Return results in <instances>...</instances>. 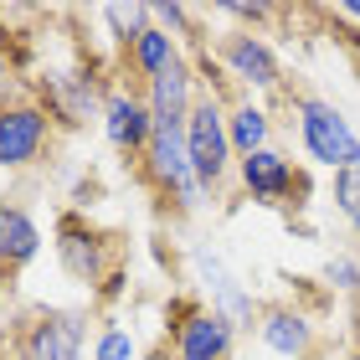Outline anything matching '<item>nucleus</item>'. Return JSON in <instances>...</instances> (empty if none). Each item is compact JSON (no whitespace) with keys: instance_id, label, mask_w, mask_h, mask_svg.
<instances>
[{"instance_id":"1","label":"nucleus","mask_w":360,"mask_h":360,"mask_svg":"<svg viewBox=\"0 0 360 360\" xmlns=\"http://www.w3.org/2000/svg\"><path fill=\"white\" fill-rule=\"evenodd\" d=\"M293 119H299V139H304V150H309L314 165L345 170V165L360 160V134L350 129V119L330 103V98L299 93V98H293Z\"/></svg>"},{"instance_id":"2","label":"nucleus","mask_w":360,"mask_h":360,"mask_svg":"<svg viewBox=\"0 0 360 360\" xmlns=\"http://www.w3.org/2000/svg\"><path fill=\"white\" fill-rule=\"evenodd\" d=\"M144 180L165 195V201H175L180 211H195L206 201V186L195 180V165H191V150H186V129H155L150 150H144L139 160Z\"/></svg>"},{"instance_id":"3","label":"nucleus","mask_w":360,"mask_h":360,"mask_svg":"<svg viewBox=\"0 0 360 360\" xmlns=\"http://www.w3.org/2000/svg\"><path fill=\"white\" fill-rule=\"evenodd\" d=\"M186 150H191V165H195V180L206 191H217L226 170H232V134H226V103L217 93H201L186 119Z\"/></svg>"},{"instance_id":"4","label":"nucleus","mask_w":360,"mask_h":360,"mask_svg":"<svg viewBox=\"0 0 360 360\" xmlns=\"http://www.w3.org/2000/svg\"><path fill=\"white\" fill-rule=\"evenodd\" d=\"M52 113L37 98H0V170H26L52 150Z\"/></svg>"},{"instance_id":"5","label":"nucleus","mask_w":360,"mask_h":360,"mask_svg":"<svg viewBox=\"0 0 360 360\" xmlns=\"http://www.w3.org/2000/svg\"><path fill=\"white\" fill-rule=\"evenodd\" d=\"M83 314L72 309H31L15 324L11 350L15 360H83Z\"/></svg>"},{"instance_id":"6","label":"nucleus","mask_w":360,"mask_h":360,"mask_svg":"<svg viewBox=\"0 0 360 360\" xmlns=\"http://www.w3.org/2000/svg\"><path fill=\"white\" fill-rule=\"evenodd\" d=\"M57 257L77 283H103V278L119 268L113 237H103L88 217H77V211H62L57 217Z\"/></svg>"},{"instance_id":"7","label":"nucleus","mask_w":360,"mask_h":360,"mask_svg":"<svg viewBox=\"0 0 360 360\" xmlns=\"http://www.w3.org/2000/svg\"><path fill=\"white\" fill-rule=\"evenodd\" d=\"M237 345V324L217 314L211 304L180 309V324L170 330V355L175 360H232Z\"/></svg>"},{"instance_id":"8","label":"nucleus","mask_w":360,"mask_h":360,"mask_svg":"<svg viewBox=\"0 0 360 360\" xmlns=\"http://www.w3.org/2000/svg\"><path fill=\"white\" fill-rule=\"evenodd\" d=\"M191 268L195 278H201V288H206V299L217 314H226L237 324V330H252L257 319H263V309H257V299L248 288H242V278L221 263V252H211V248H191Z\"/></svg>"},{"instance_id":"9","label":"nucleus","mask_w":360,"mask_h":360,"mask_svg":"<svg viewBox=\"0 0 360 360\" xmlns=\"http://www.w3.org/2000/svg\"><path fill=\"white\" fill-rule=\"evenodd\" d=\"M217 57L226 62V72L252 93H278L283 88V62H278V52L257 31H226L217 41Z\"/></svg>"},{"instance_id":"10","label":"nucleus","mask_w":360,"mask_h":360,"mask_svg":"<svg viewBox=\"0 0 360 360\" xmlns=\"http://www.w3.org/2000/svg\"><path fill=\"white\" fill-rule=\"evenodd\" d=\"M37 103L52 113V124H88L93 113H103V98H98V77L88 72H41L37 77Z\"/></svg>"},{"instance_id":"11","label":"nucleus","mask_w":360,"mask_h":360,"mask_svg":"<svg viewBox=\"0 0 360 360\" xmlns=\"http://www.w3.org/2000/svg\"><path fill=\"white\" fill-rule=\"evenodd\" d=\"M103 134H108V144L119 155L144 160V150H150V139H155V113H150V103H144L139 93L108 88L103 93Z\"/></svg>"},{"instance_id":"12","label":"nucleus","mask_w":360,"mask_h":360,"mask_svg":"<svg viewBox=\"0 0 360 360\" xmlns=\"http://www.w3.org/2000/svg\"><path fill=\"white\" fill-rule=\"evenodd\" d=\"M195 68L186 57L175 62L170 72H160L155 83H144V103H150V113H155V129H186V119H191V108H195Z\"/></svg>"},{"instance_id":"13","label":"nucleus","mask_w":360,"mask_h":360,"mask_svg":"<svg viewBox=\"0 0 360 360\" xmlns=\"http://www.w3.org/2000/svg\"><path fill=\"white\" fill-rule=\"evenodd\" d=\"M237 180H242V191L252 195V201H288L293 191H304V180L299 170H293V160L283 150H257L248 160H237Z\"/></svg>"},{"instance_id":"14","label":"nucleus","mask_w":360,"mask_h":360,"mask_svg":"<svg viewBox=\"0 0 360 360\" xmlns=\"http://www.w3.org/2000/svg\"><path fill=\"white\" fill-rule=\"evenodd\" d=\"M257 340H263L273 355H283V360H309L314 355V319L299 314V309H263Z\"/></svg>"},{"instance_id":"15","label":"nucleus","mask_w":360,"mask_h":360,"mask_svg":"<svg viewBox=\"0 0 360 360\" xmlns=\"http://www.w3.org/2000/svg\"><path fill=\"white\" fill-rule=\"evenodd\" d=\"M41 252V226L26 206L15 201H0V273H15L26 268L31 257Z\"/></svg>"},{"instance_id":"16","label":"nucleus","mask_w":360,"mask_h":360,"mask_svg":"<svg viewBox=\"0 0 360 360\" xmlns=\"http://www.w3.org/2000/svg\"><path fill=\"white\" fill-rule=\"evenodd\" d=\"M124 57H129V68H134V72L144 77V83H155V77H160V72H170L186 52H180V41L170 37L165 26H150V31H144V37H139L134 46H129Z\"/></svg>"},{"instance_id":"17","label":"nucleus","mask_w":360,"mask_h":360,"mask_svg":"<svg viewBox=\"0 0 360 360\" xmlns=\"http://www.w3.org/2000/svg\"><path fill=\"white\" fill-rule=\"evenodd\" d=\"M226 134H232V155L248 160L257 150H268V134H273V119L263 103H252V98H242V103L226 113Z\"/></svg>"},{"instance_id":"18","label":"nucleus","mask_w":360,"mask_h":360,"mask_svg":"<svg viewBox=\"0 0 360 360\" xmlns=\"http://www.w3.org/2000/svg\"><path fill=\"white\" fill-rule=\"evenodd\" d=\"M103 21L119 31V46L129 52V46L155 26V15H150V6H103Z\"/></svg>"},{"instance_id":"19","label":"nucleus","mask_w":360,"mask_h":360,"mask_svg":"<svg viewBox=\"0 0 360 360\" xmlns=\"http://www.w3.org/2000/svg\"><path fill=\"white\" fill-rule=\"evenodd\" d=\"M93 360H139L134 335H129L124 324H103V335H98V345H93Z\"/></svg>"},{"instance_id":"20","label":"nucleus","mask_w":360,"mask_h":360,"mask_svg":"<svg viewBox=\"0 0 360 360\" xmlns=\"http://www.w3.org/2000/svg\"><path fill=\"white\" fill-rule=\"evenodd\" d=\"M335 206L345 211L350 221L360 217V160L345 165V170H335Z\"/></svg>"},{"instance_id":"21","label":"nucleus","mask_w":360,"mask_h":360,"mask_svg":"<svg viewBox=\"0 0 360 360\" xmlns=\"http://www.w3.org/2000/svg\"><path fill=\"white\" fill-rule=\"evenodd\" d=\"M324 278H330V288H340V293H360V263H350V257H330Z\"/></svg>"},{"instance_id":"22","label":"nucleus","mask_w":360,"mask_h":360,"mask_svg":"<svg viewBox=\"0 0 360 360\" xmlns=\"http://www.w3.org/2000/svg\"><path fill=\"white\" fill-rule=\"evenodd\" d=\"M221 15H232V21H268V15H273V6H232V0H226V6H217Z\"/></svg>"},{"instance_id":"23","label":"nucleus","mask_w":360,"mask_h":360,"mask_svg":"<svg viewBox=\"0 0 360 360\" xmlns=\"http://www.w3.org/2000/svg\"><path fill=\"white\" fill-rule=\"evenodd\" d=\"M11 83V52H6V41H0V88Z\"/></svg>"},{"instance_id":"24","label":"nucleus","mask_w":360,"mask_h":360,"mask_svg":"<svg viewBox=\"0 0 360 360\" xmlns=\"http://www.w3.org/2000/svg\"><path fill=\"white\" fill-rule=\"evenodd\" d=\"M340 15H345V21H360V0H345V6H340Z\"/></svg>"},{"instance_id":"25","label":"nucleus","mask_w":360,"mask_h":360,"mask_svg":"<svg viewBox=\"0 0 360 360\" xmlns=\"http://www.w3.org/2000/svg\"><path fill=\"white\" fill-rule=\"evenodd\" d=\"M139 360H170V355L165 350H150V355H139Z\"/></svg>"},{"instance_id":"26","label":"nucleus","mask_w":360,"mask_h":360,"mask_svg":"<svg viewBox=\"0 0 360 360\" xmlns=\"http://www.w3.org/2000/svg\"><path fill=\"white\" fill-rule=\"evenodd\" d=\"M345 360H360V350H345Z\"/></svg>"},{"instance_id":"27","label":"nucleus","mask_w":360,"mask_h":360,"mask_svg":"<svg viewBox=\"0 0 360 360\" xmlns=\"http://www.w3.org/2000/svg\"><path fill=\"white\" fill-rule=\"evenodd\" d=\"M0 360H11V355H6V345H0Z\"/></svg>"},{"instance_id":"28","label":"nucleus","mask_w":360,"mask_h":360,"mask_svg":"<svg viewBox=\"0 0 360 360\" xmlns=\"http://www.w3.org/2000/svg\"><path fill=\"white\" fill-rule=\"evenodd\" d=\"M350 226H355V232H360V217H355V221H350Z\"/></svg>"}]
</instances>
